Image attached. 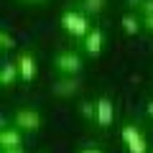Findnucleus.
Segmentation results:
<instances>
[{
	"mask_svg": "<svg viewBox=\"0 0 153 153\" xmlns=\"http://www.w3.org/2000/svg\"><path fill=\"white\" fill-rule=\"evenodd\" d=\"M61 26H64L66 33H71V36H76V38H87V33L92 31L87 16L79 13V10H66L64 16H61Z\"/></svg>",
	"mask_w": 153,
	"mask_h": 153,
	"instance_id": "f257e3e1",
	"label": "nucleus"
},
{
	"mask_svg": "<svg viewBox=\"0 0 153 153\" xmlns=\"http://www.w3.org/2000/svg\"><path fill=\"white\" fill-rule=\"evenodd\" d=\"M54 66H56V71H61L64 76H76L82 71V59H79V54H74V51H61V54H56Z\"/></svg>",
	"mask_w": 153,
	"mask_h": 153,
	"instance_id": "f03ea898",
	"label": "nucleus"
},
{
	"mask_svg": "<svg viewBox=\"0 0 153 153\" xmlns=\"http://www.w3.org/2000/svg\"><path fill=\"white\" fill-rule=\"evenodd\" d=\"M123 140L128 146V153H148V143H146L143 130L138 125H125L123 128Z\"/></svg>",
	"mask_w": 153,
	"mask_h": 153,
	"instance_id": "7ed1b4c3",
	"label": "nucleus"
},
{
	"mask_svg": "<svg viewBox=\"0 0 153 153\" xmlns=\"http://www.w3.org/2000/svg\"><path fill=\"white\" fill-rule=\"evenodd\" d=\"M16 128L26 133H36L41 128V115L36 110H18L16 112Z\"/></svg>",
	"mask_w": 153,
	"mask_h": 153,
	"instance_id": "20e7f679",
	"label": "nucleus"
},
{
	"mask_svg": "<svg viewBox=\"0 0 153 153\" xmlns=\"http://www.w3.org/2000/svg\"><path fill=\"white\" fill-rule=\"evenodd\" d=\"M18 69H21V79L23 82H33V79H36V71H38L33 54L21 51V54H18Z\"/></svg>",
	"mask_w": 153,
	"mask_h": 153,
	"instance_id": "39448f33",
	"label": "nucleus"
},
{
	"mask_svg": "<svg viewBox=\"0 0 153 153\" xmlns=\"http://www.w3.org/2000/svg\"><path fill=\"white\" fill-rule=\"evenodd\" d=\"M97 125L100 128H110L115 120V110H112V102H110L107 97H100L97 102Z\"/></svg>",
	"mask_w": 153,
	"mask_h": 153,
	"instance_id": "423d86ee",
	"label": "nucleus"
},
{
	"mask_svg": "<svg viewBox=\"0 0 153 153\" xmlns=\"http://www.w3.org/2000/svg\"><path fill=\"white\" fill-rule=\"evenodd\" d=\"M79 92V79L76 76H64L54 84V94L56 97H71V94Z\"/></svg>",
	"mask_w": 153,
	"mask_h": 153,
	"instance_id": "0eeeda50",
	"label": "nucleus"
},
{
	"mask_svg": "<svg viewBox=\"0 0 153 153\" xmlns=\"http://www.w3.org/2000/svg\"><path fill=\"white\" fill-rule=\"evenodd\" d=\"M21 76V69H18V61H5L3 69H0V87H13L16 79Z\"/></svg>",
	"mask_w": 153,
	"mask_h": 153,
	"instance_id": "6e6552de",
	"label": "nucleus"
},
{
	"mask_svg": "<svg viewBox=\"0 0 153 153\" xmlns=\"http://www.w3.org/2000/svg\"><path fill=\"white\" fill-rule=\"evenodd\" d=\"M84 51H87L89 56H97L100 51H102V31H100V28H92V31L87 33V38H84Z\"/></svg>",
	"mask_w": 153,
	"mask_h": 153,
	"instance_id": "1a4fd4ad",
	"label": "nucleus"
},
{
	"mask_svg": "<svg viewBox=\"0 0 153 153\" xmlns=\"http://www.w3.org/2000/svg\"><path fill=\"white\" fill-rule=\"evenodd\" d=\"M0 146L3 148H21V133L16 128H3L0 130Z\"/></svg>",
	"mask_w": 153,
	"mask_h": 153,
	"instance_id": "9d476101",
	"label": "nucleus"
},
{
	"mask_svg": "<svg viewBox=\"0 0 153 153\" xmlns=\"http://www.w3.org/2000/svg\"><path fill=\"white\" fill-rule=\"evenodd\" d=\"M123 31L128 33V36H135L138 31H140V23L135 21V16H130V13H128V16H123Z\"/></svg>",
	"mask_w": 153,
	"mask_h": 153,
	"instance_id": "9b49d317",
	"label": "nucleus"
},
{
	"mask_svg": "<svg viewBox=\"0 0 153 153\" xmlns=\"http://www.w3.org/2000/svg\"><path fill=\"white\" fill-rule=\"evenodd\" d=\"M79 112H82L84 120H94V123H97V105H92V102H82V105H79Z\"/></svg>",
	"mask_w": 153,
	"mask_h": 153,
	"instance_id": "f8f14e48",
	"label": "nucleus"
},
{
	"mask_svg": "<svg viewBox=\"0 0 153 153\" xmlns=\"http://www.w3.org/2000/svg\"><path fill=\"white\" fill-rule=\"evenodd\" d=\"M82 5H84V10H87V13L97 16V13H102V8H105V0H84Z\"/></svg>",
	"mask_w": 153,
	"mask_h": 153,
	"instance_id": "ddd939ff",
	"label": "nucleus"
},
{
	"mask_svg": "<svg viewBox=\"0 0 153 153\" xmlns=\"http://www.w3.org/2000/svg\"><path fill=\"white\" fill-rule=\"evenodd\" d=\"M0 49H3V51L16 49V41H13V36H10L8 31H0Z\"/></svg>",
	"mask_w": 153,
	"mask_h": 153,
	"instance_id": "4468645a",
	"label": "nucleus"
},
{
	"mask_svg": "<svg viewBox=\"0 0 153 153\" xmlns=\"http://www.w3.org/2000/svg\"><path fill=\"white\" fill-rule=\"evenodd\" d=\"M140 10H143V16H153V0H146V3H143V5H140Z\"/></svg>",
	"mask_w": 153,
	"mask_h": 153,
	"instance_id": "2eb2a0df",
	"label": "nucleus"
},
{
	"mask_svg": "<svg viewBox=\"0 0 153 153\" xmlns=\"http://www.w3.org/2000/svg\"><path fill=\"white\" fill-rule=\"evenodd\" d=\"M3 153H23V148H3Z\"/></svg>",
	"mask_w": 153,
	"mask_h": 153,
	"instance_id": "dca6fc26",
	"label": "nucleus"
},
{
	"mask_svg": "<svg viewBox=\"0 0 153 153\" xmlns=\"http://www.w3.org/2000/svg\"><path fill=\"white\" fill-rule=\"evenodd\" d=\"M79 153H102V151H100V148H82Z\"/></svg>",
	"mask_w": 153,
	"mask_h": 153,
	"instance_id": "f3484780",
	"label": "nucleus"
},
{
	"mask_svg": "<svg viewBox=\"0 0 153 153\" xmlns=\"http://www.w3.org/2000/svg\"><path fill=\"white\" fill-rule=\"evenodd\" d=\"M146 26H148V31L153 33V16H148V18H146Z\"/></svg>",
	"mask_w": 153,
	"mask_h": 153,
	"instance_id": "a211bd4d",
	"label": "nucleus"
},
{
	"mask_svg": "<svg viewBox=\"0 0 153 153\" xmlns=\"http://www.w3.org/2000/svg\"><path fill=\"white\" fill-rule=\"evenodd\" d=\"M128 3H130V5H133V8H140V5H143V3H146V0H128Z\"/></svg>",
	"mask_w": 153,
	"mask_h": 153,
	"instance_id": "6ab92c4d",
	"label": "nucleus"
},
{
	"mask_svg": "<svg viewBox=\"0 0 153 153\" xmlns=\"http://www.w3.org/2000/svg\"><path fill=\"white\" fill-rule=\"evenodd\" d=\"M146 110H148V117H151V120H153V100H151V102H148V107H146Z\"/></svg>",
	"mask_w": 153,
	"mask_h": 153,
	"instance_id": "aec40b11",
	"label": "nucleus"
},
{
	"mask_svg": "<svg viewBox=\"0 0 153 153\" xmlns=\"http://www.w3.org/2000/svg\"><path fill=\"white\" fill-rule=\"evenodd\" d=\"M26 3H44V0H26Z\"/></svg>",
	"mask_w": 153,
	"mask_h": 153,
	"instance_id": "412c9836",
	"label": "nucleus"
}]
</instances>
